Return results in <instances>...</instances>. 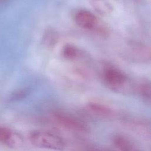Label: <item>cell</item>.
Segmentation results:
<instances>
[{
	"mask_svg": "<svg viewBox=\"0 0 151 151\" xmlns=\"http://www.w3.org/2000/svg\"><path fill=\"white\" fill-rule=\"evenodd\" d=\"M29 139L35 146L47 150L62 151L66 146L65 142L62 137L54 133L41 130L30 132Z\"/></svg>",
	"mask_w": 151,
	"mask_h": 151,
	"instance_id": "1",
	"label": "cell"
},
{
	"mask_svg": "<svg viewBox=\"0 0 151 151\" xmlns=\"http://www.w3.org/2000/svg\"><path fill=\"white\" fill-rule=\"evenodd\" d=\"M75 21L81 28L95 32L99 35L105 25L96 18L91 12L86 10H80L75 15Z\"/></svg>",
	"mask_w": 151,
	"mask_h": 151,
	"instance_id": "2",
	"label": "cell"
},
{
	"mask_svg": "<svg viewBox=\"0 0 151 151\" xmlns=\"http://www.w3.org/2000/svg\"><path fill=\"white\" fill-rule=\"evenodd\" d=\"M54 118L57 123L70 130L78 133H86L88 128L79 119L64 113H56Z\"/></svg>",
	"mask_w": 151,
	"mask_h": 151,
	"instance_id": "4",
	"label": "cell"
},
{
	"mask_svg": "<svg viewBox=\"0 0 151 151\" xmlns=\"http://www.w3.org/2000/svg\"><path fill=\"white\" fill-rule=\"evenodd\" d=\"M103 78L110 88L116 90L122 89L127 82L126 76L120 70L112 66L104 68Z\"/></svg>",
	"mask_w": 151,
	"mask_h": 151,
	"instance_id": "3",
	"label": "cell"
},
{
	"mask_svg": "<svg viewBox=\"0 0 151 151\" xmlns=\"http://www.w3.org/2000/svg\"><path fill=\"white\" fill-rule=\"evenodd\" d=\"M86 107L89 111L98 116L109 117L113 113L111 108L97 102H90L87 104Z\"/></svg>",
	"mask_w": 151,
	"mask_h": 151,
	"instance_id": "6",
	"label": "cell"
},
{
	"mask_svg": "<svg viewBox=\"0 0 151 151\" xmlns=\"http://www.w3.org/2000/svg\"><path fill=\"white\" fill-rule=\"evenodd\" d=\"M138 91L141 95L146 98L150 96V83L146 80H142L139 82L137 86Z\"/></svg>",
	"mask_w": 151,
	"mask_h": 151,
	"instance_id": "9",
	"label": "cell"
},
{
	"mask_svg": "<svg viewBox=\"0 0 151 151\" xmlns=\"http://www.w3.org/2000/svg\"><path fill=\"white\" fill-rule=\"evenodd\" d=\"M46 44L48 45H54L56 41V37L53 32H48L45 36L44 38Z\"/></svg>",
	"mask_w": 151,
	"mask_h": 151,
	"instance_id": "11",
	"label": "cell"
},
{
	"mask_svg": "<svg viewBox=\"0 0 151 151\" xmlns=\"http://www.w3.org/2000/svg\"><path fill=\"white\" fill-rule=\"evenodd\" d=\"M113 145L119 151H139L125 137L117 136L113 139Z\"/></svg>",
	"mask_w": 151,
	"mask_h": 151,
	"instance_id": "7",
	"label": "cell"
},
{
	"mask_svg": "<svg viewBox=\"0 0 151 151\" xmlns=\"http://www.w3.org/2000/svg\"><path fill=\"white\" fill-rule=\"evenodd\" d=\"M94 6L99 11L103 13L108 12L110 8L109 4L104 0H94Z\"/></svg>",
	"mask_w": 151,
	"mask_h": 151,
	"instance_id": "10",
	"label": "cell"
},
{
	"mask_svg": "<svg viewBox=\"0 0 151 151\" xmlns=\"http://www.w3.org/2000/svg\"><path fill=\"white\" fill-rule=\"evenodd\" d=\"M63 54L64 58L67 60H74L77 58L78 54V51L74 45L67 44L63 48Z\"/></svg>",
	"mask_w": 151,
	"mask_h": 151,
	"instance_id": "8",
	"label": "cell"
},
{
	"mask_svg": "<svg viewBox=\"0 0 151 151\" xmlns=\"http://www.w3.org/2000/svg\"><path fill=\"white\" fill-rule=\"evenodd\" d=\"M23 142L22 137L10 129L0 126V142L9 146H20Z\"/></svg>",
	"mask_w": 151,
	"mask_h": 151,
	"instance_id": "5",
	"label": "cell"
}]
</instances>
